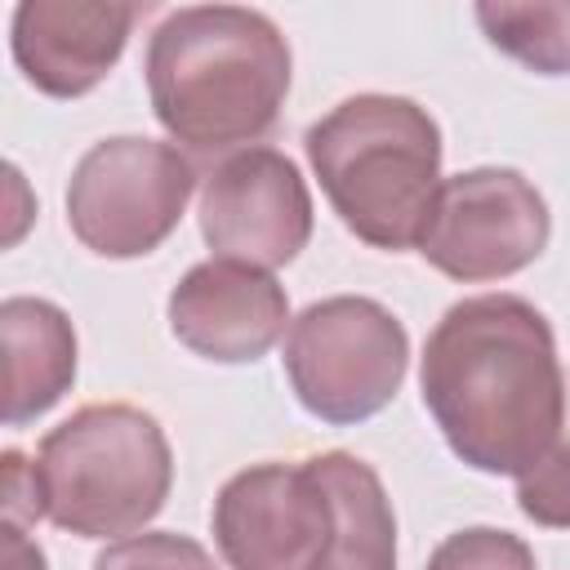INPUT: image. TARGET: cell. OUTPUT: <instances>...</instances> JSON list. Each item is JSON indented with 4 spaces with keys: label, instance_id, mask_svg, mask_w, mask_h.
Instances as JSON below:
<instances>
[{
    "label": "cell",
    "instance_id": "cell-1",
    "mask_svg": "<svg viewBox=\"0 0 570 570\" xmlns=\"http://www.w3.org/2000/svg\"><path fill=\"white\" fill-rule=\"evenodd\" d=\"M419 392L454 459L517 481L552 450L570 405V374L534 303L476 294L432 325Z\"/></svg>",
    "mask_w": 570,
    "mask_h": 570
},
{
    "label": "cell",
    "instance_id": "cell-2",
    "mask_svg": "<svg viewBox=\"0 0 570 570\" xmlns=\"http://www.w3.org/2000/svg\"><path fill=\"white\" fill-rule=\"evenodd\" d=\"M289 67L281 27L245 4L174 9L142 58L160 129L200 156L254 147L281 116Z\"/></svg>",
    "mask_w": 570,
    "mask_h": 570
},
{
    "label": "cell",
    "instance_id": "cell-3",
    "mask_svg": "<svg viewBox=\"0 0 570 570\" xmlns=\"http://www.w3.org/2000/svg\"><path fill=\"white\" fill-rule=\"evenodd\" d=\"M312 174L338 223L374 249H419L441 191V129L414 98L356 94L321 116L307 138Z\"/></svg>",
    "mask_w": 570,
    "mask_h": 570
},
{
    "label": "cell",
    "instance_id": "cell-4",
    "mask_svg": "<svg viewBox=\"0 0 570 570\" xmlns=\"http://www.w3.org/2000/svg\"><path fill=\"white\" fill-rule=\"evenodd\" d=\"M45 517L80 539H129L169 499L174 450L138 405H85L36 450Z\"/></svg>",
    "mask_w": 570,
    "mask_h": 570
},
{
    "label": "cell",
    "instance_id": "cell-5",
    "mask_svg": "<svg viewBox=\"0 0 570 570\" xmlns=\"http://www.w3.org/2000/svg\"><path fill=\"white\" fill-rule=\"evenodd\" d=\"M281 361L307 414L334 428H352L387 410L401 392L410 334L379 298L334 294L289 321Z\"/></svg>",
    "mask_w": 570,
    "mask_h": 570
},
{
    "label": "cell",
    "instance_id": "cell-6",
    "mask_svg": "<svg viewBox=\"0 0 570 570\" xmlns=\"http://www.w3.org/2000/svg\"><path fill=\"white\" fill-rule=\"evenodd\" d=\"M196 191L191 160L160 138H102L67 183V227L98 258H142L160 249Z\"/></svg>",
    "mask_w": 570,
    "mask_h": 570
},
{
    "label": "cell",
    "instance_id": "cell-7",
    "mask_svg": "<svg viewBox=\"0 0 570 570\" xmlns=\"http://www.w3.org/2000/svg\"><path fill=\"white\" fill-rule=\"evenodd\" d=\"M548 236L552 214L539 187L517 169L481 165L441 183L419 254L441 276L481 285L525 272L548 249Z\"/></svg>",
    "mask_w": 570,
    "mask_h": 570
},
{
    "label": "cell",
    "instance_id": "cell-8",
    "mask_svg": "<svg viewBox=\"0 0 570 570\" xmlns=\"http://www.w3.org/2000/svg\"><path fill=\"white\" fill-rule=\"evenodd\" d=\"M200 236L214 258L285 267L312 240V191L276 147H245L214 165L200 187Z\"/></svg>",
    "mask_w": 570,
    "mask_h": 570
},
{
    "label": "cell",
    "instance_id": "cell-9",
    "mask_svg": "<svg viewBox=\"0 0 570 570\" xmlns=\"http://www.w3.org/2000/svg\"><path fill=\"white\" fill-rule=\"evenodd\" d=\"M334 508L312 463H254L214 499V543L232 570H312Z\"/></svg>",
    "mask_w": 570,
    "mask_h": 570
},
{
    "label": "cell",
    "instance_id": "cell-10",
    "mask_svg": "<svg viewBox=\"0 0 570 570\" xmlns=\"http://www.w3.org/2000/svg\"><path fill=\"white\" fill-rule=\"evenodd\" d=\"M289 321L285 285L249 263L205 258L169 289L174 338L218 365H249L276 347Z\"/></svg>",
    "mask_w": 570,
    "mask_h": 570
},
{
    "label": "cell",
    "instance_id": "cell-11",
    "mask_svg": "<svg viewBox=\"0 0 570 570\" xmlns=\"http://www.w3.org/2000/svg\"><path fill=\"white\" fill-rule=\"evenodd\" d=\"M138 9L120 0H22L9 22L18 71L45 98H85L120 62Z\"/></svg>",
    "mask_w": 570,
    "mask_h": 570
},
{
    "label": "cell",
    "instance_id": "cell-12",
    "mask_svg": "<svg viewBox=\"0 0 570 570\" xmlns=\"http://www.w3.org/2000/svg\"><path fill=\"white\" fill-rule=\"evenodd\" d=\"M4 343V423L22 428L53 410L76 383V330L49 298L0 303Z\"/></svg>",
    "mask_w": 570,
    "mask_h": 570
},
{
    "label": "cell",
    "instance_id": "cell-13",
    "mask_svg": "<svg viewBox=\"0 0 570 570\" xmlns=\"http://www.w3.org/2000/svg\"><path fill=\"white\" fill-rule=\"evenodd\" d=\"M307 463L334 508V534L312 570H396V517L379 472L347 450H330Z\"/></svg>",
    "mask_w": 570,
    "mask_h": 570
},
{
    "label": "cell",
    "instance_id": "cell-14",
    "mask_svg": "<svg viewBox=\"0 0 570 570\" xmlns=\"http://www.w3.org/2000/svg\"><path fill=\"white\" fill-rule=\"evenodd\" d=\"M485 40L534 76H570V0H481Z\"/></svg>",
    "mask_w": 570,
    "mask_h": 570
},
{
    "label": "cell",
    "instance_id": "cell-15",
    "mask_svg": "<svg viewBox=\"0 0 570 570\" xmlns=\"http://www.w3.org/2000/svg\"><path fill=\"white\" fill-rule=\"evenodd\" d=\"M517 508L548 530H570V405L552 450L517 476Z\"/></svg>",
    "mask_w": 570,
    "mask_h": 570
},
{
    "label": "cell",
    "instance_id": "cell-16",
    "mask_svg": "<svg viewBox=\"0 0 570 570\" xmlns=\"http://www.w3.org/2000/svg\"><path fill=\"white\" fill-rule=\"evenodd\" d=\"M423 570H539L521 534L494 525H468L441 539Z\"/></svg>",
    "mask_w": 570,
    "mask_h": 570
},
{
    "label": "cell",
    "instance_id": "cell-17",
    "mask_svg": "<svg viewBox=\"0 0 570 570\" xmlns=\"http://www.w3.org/2000/svg\"><path fill=\"white\" fill-rule=\"evenodd\" d=\"M94 570H218V561L178 530H142L98 552Z\"/></svg>",
    "mask_w": 570,
    "mask_h": 570
},
{
    "label": "cell",
    "instance_id": "cell-18",
    "mask_svg": "<svg viewBox=\"0 0 570 570\" xmlns=\"http://www.w3.org/2000/svg\"><path fill=\"white\" fill-rule=\"evenodd\" d=\"M0 472H4V521L9 525H31L45 517V490H40V472L36 463H27L18 450H4L0 459Z\"/></svg>",
    "mask_w": 570,
    "mask_h": 570
},
{
    "label": "cell",
    "instance_id": "cell-19",
    "mask_svg": "<svg viewBox=\"0 0 570 570\" xmlns=\"http://www.w3.org/2000/svg\"><path fill=\"white\" fill-rule=\"evenodd\" d=\"M0 566L4 570H49L40 543H31L27 530L9 525V521H0Z\"/></svg>",
    "mask_w": 570,
    "mask_h": 570
}]
</instances>
